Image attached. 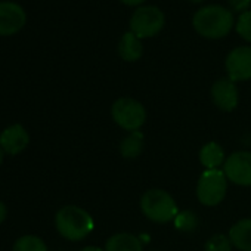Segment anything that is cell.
<instances>
[{
    "mask_svg": "<svg viewBox=\"0 0 251 251\" xmlns=\"http://www.w3.org/2000/svg\"><path fill=\"white\" fill-rule=\"evenodd\" d=\"M142 53H144V46H142L141 39L138 36H135L132 31L124 33L118 43L120 58L124 59L126 62H135V61L141 59Z\"/></svg>",
    "mask_w": 251,
    "mask_h": 251,
    "instance_id": "12",
    "label": "cell"
},
{
    "mask_svg": "<svg viewBox=\"0 0 251 251\" xmlns=\"http://www.w3.org/2000/svg\"><path fill=\"white\" fill-rule=\"evenodd\" d=\"M227 5L233 12H247L250 11V5H251V0H227Z\"/></svg>",
    "mask_w": 251,
    "mask_h": 251,
    "instance_id": "21",
    "label": "cell"
},
{
    "mask_svg": "<svg viewBox=\"0 0 251 251\" xmlns=\"http://www.w3.org/2000/svg\"><path fill=\"white\" fill-rule=\"evenodd\" d=\"M59 235L68 241H81L93 230L92 216L81 207L65 205L55 216Z\"/></svg>",
    "mask_w": 251,
    "mask_h": 251,
    "instance_id": "2",
    "label": "cell"
},
{
    "mask_svg": "<svg viewBox=\"0 0 251 251\" xmlns=\"http://www.w3.org/2000/svg\"><path fill=\"white\" fill-rule=\"evenodd\" d=\"M121 2L127 6H139L145 2V0H121Z\"/></svg>",
    "mask_w": 251,
    "mask_h": 251,
    "instance_id": "23",
    "label": "cell"
},
{
    "mask_svg": "<svg viewBox=\"0 0 251 251\" xmlns=\"http://www.w3.org/2000/svg\"><path fill=\"white\" fill-rule=\"evenodd\" d=\"M175 226L182 232H192L198 226V219L192 211H180L175 219Z\"/></svg>",
    "mask_w": 251,
    "mask_h": 251,
    "instance_id": "19",
    "label": "cell"
},
{
    "mask_svg": "<svg viewBox=\"0 0 251 251\" xmlns=\"http://www.w3.org/2000/svg\"><path fill=\"white\" fill-rule=\"evenodd\" d=\"M111 115L117 126L127 132H138L147 121L145 106L133 98H120L111 106Z\"/></svg>",
    "mask_w": 251,
    "mask_h": 251,
    "instance_id": "4",
    "label": "cell"
},
{
    "mask_svg": "<svg viewBox=\"0 0 251 251\" xmlns=\"http://www.w3.org/2000/svg\"><path fill=\"white\" fill-rule=\"evenodd\" d=\"M225 65L232 81L251 80V46H239L230 50Z\"/></svg>",
    "mask_w": 251,
    "mask_h": 251,
    "instance_id": "8",
    "label": "cell"
},
{
    "mask_svg": "<svg viewBox=\"0 0 251 251\" xmlns=\"http://www.w3.org/2000/svg\"><path fill=\"white\" fill-rule=\"evenodd\" d=\"M3 154H5V152H3V150L0 148V166H2V163H3Z\"/></svg>",
    "mask_w": 251,
    "mask_h": 251,
    "instance_id": "25",
    "label": "cell"
},
{
    "mask_svg": "<svg viewBox=\"0 0 251 251\" xmlns=\"http://www.w3.org/2000/svg\"><path fill=\"white\" fill-rule=\"evenodd\" d=\"M232 12L220 5H208L198 9L192 18L195 31L205 39H222L233 27Z\"/></svg>",
    "mask_w": 251,
    "mask_h": 251,
    "instance_id": "1",
    "label": "cell"
},
{
    "mask_svg": "<svg viewBox=\"0 0 251 251\" xmlns=\"http://www.w3.org/2000/svg\"><path fill=\"white\" fill-rule=\"evenodd\" d=\"M30 144V135L21 124H14L0 135V148L9 155L23 152Z\"/></svg>",
    "mask_w": 251,
    "mask_h": 251,
    "instance_id": "11",
    "label": "cell"
},
{
    "mask_svg": "<svg viewBox=\"0 0 251 251\" xmlns=\"http://www.w3.org/2000/svg\"><path fill=\"white\" fill-rule=\"evenodd\" d=\"M222 170L229 182L238 186H251V152L236 151L230 154Z\"/></svg>",
    "mask_w": 251,
    "mask_h": 251,
    "instance_id": "7",
    "label": "cell"
},
{
    "mask_svg": "<svg viewBox=\"0 0 251 251\" xmlns=\"http://www.w3.org/2000/svg\"><path fill=\"white\" fill-rule=\"evenodd\" d=\"M142 151H144V135L139 130L132 132L120 144V154L127 160L138 158L142 154Z\"/></svg>",
    "mask_w": 251,
    "mask_h": 251,
    "instance_id": "16",
    "label": "cell"
},
{
    "mask_svg": "<svg viewBox=\"0 0 251 251\" xmlns=\"http://www.w3.org/2000/svg\"><path fill=\"white\" fill-rule=\"evenodd\" d=\"M141 210L147 219L154 223H167L179 214L175 198L164 189H148L141 198Z\"/></svg>",
    "mask_w": 251,
    "mask_h": 251,
    "instance_id": "3",
    "label": "cell"
},
{
    "mask_svg": "<svg viewBox=\"0 0 251 251\" xmlns=\"http://www.w3.org/2000/svg\"><path fill=\"white\" fill-rule=\"evenodd\" d=\"M80 251H105V250H102V248H99V247H86V248H83V250H80Z\"/></svg>",
    "mask_w": 251,
    "mask_h": 251,
    "instance_id": "24",
    "label": "cell"
},
{
    "mask_svg": "<svg viewBox=\"0 0 251 251\" xmlns=\"http://www.w3.org/2000/svg\"><path fill=\"white\" fill-rule=\"evenodd\" d=\"M166 24L164 12L157 6H141L130 18V31L139 39L157 36Z\"/></svg>",
    "mask_w": 251,
    "mask_h": 251,
    "instance_id": "6",
    "label": "cell"
},
{
    "mask_svg": "<svg viewBox=\"0 0 251 251\" xmlns=\"http://www.w3.org/2000/svg\"><path fill=\"white\" fill-rule=\"evenodd\" d=\"M6 216H8V210H6V205L0 201V223H2L5 219H6Z\"/></svg>",
    "mask_w": 251,
    "mask_h": 251,
    "instance_id": "22",
    "label": "cell"
},
{
    "mask_svg": "<svg viewBox=\"0 0 251 251\" xmlns=\"http://www.w3.org/2000/svg\"><path fill=\"white\" fill-rule=\"evenodd\" d=\"M235 28H236V33L245 42L251 43V11H247V12H244V14H241L238 17Z\"/></svg>",
    "mask_w": 251,
    "mask_h": 251,
    "instance_id": "20",
    "label": "cell"
},
{
    "mask_svg": "<svg viewBox=\"0 0 251 251\" xmlns=\"http://www.w3.org/2000/svg\"><path fill=\"white\" fill-rule=\"evenodd\" d=\"M227 179L223 170H204L197 183V198L205 207L219 205L227 192Z\"/></svg>",
    "mask_w": 251,
    "mask_h": 251,
    "instance_id": "5",
    "label": "cell"
},
{
    "mask_svg": "<svg viewBox=\"0 0 251 251\" xmlns=\"http://www.w3.org/2000/svg\"><path fill=\"white\" fill-rule=\"evenodd\" d=\"M27 21L25 11L14 2H0V36L18 33Z\"/></svg>",
    "mask_w": 251,
    "mask_h": 251,
    "instance_id": "9",
    "label": "cell"
},
{
    "mask_svg": "<svg viewBox=\"0 0 251 251\" xmlns=\"http://www.w3.org/2000/svg\"><path fill=\"white\" fill-rule=\"evenodd\" d=\"M232 241L229 238V235H223V233H216L213 236H210L205 241L204 250L205 251H230L232 250Z\"/></svg>",
    "mask_w": 251,
    "mask_h": 251,
    "instance_id": "18",
    "label": "cell"
},
{
    "mask_svg": "<svg viewBox=\"0 0 251 251\" xmlns=\"http://www.w3.org/2000/svg\"><path fill=\"white\" fill-rule=\"evenodd\" d=\"M225 161V151L217 142H208L200 151V163L205 167V170H216L223 167Z\"/></svg>",
    "mask_w": 251,
    "mask_h": 251,
    "instance_id": "15",
    "label": "cell"
},
{
    "mask_svg": "<svg viewBox=\"0 0 251 251\" xmlns=\"http://www.w3.org/2000/svg\"><path fill=\"white\" fill-rule=\"evenodd\" d=\"M189 2H192V3H200V2H202V0H189Z\"/></svg>",
    "mask_w": 251,
    "mask_h": 251,
    "instance_id": "26",
    "label": "cell"
},
{
    "mask_svg": "<svg viewBox=\"0 0 251 251\" xmlns=\"http://www.w3.org/2000/svg\"><path fill=\"white\" fill-rule=\"evenodd\" d=\"M211 99L220 111H233L239 100V93L235 81H232L229 77L214 81V84L211 86Z\"/></svg>",
    "mask_w": 251,
    "mask_h": 251,
    "instance_id": "10",
    "label": "cell"
},
{
    "mask_svg": "<svg viewBox=\"0 0 251 251\" xmlns=\"http://www.w3.org/2000/svg\"><path fill=\"white\" fill-rule=\"evenodd\" d=\"M105 251H142L141 239L129 232H120L114 233L105 242Z\"/></svg>",
    "mask_w": 251,
    "mask_h": 251,
    "instance_id": "13",
    "label": "cell"
},
{
    "mask_svg": "<svg viewBox=\"0 0 251 251\" xmlns=\"http://www.w3.org/2000/svg\"><path fill=\"white\" fill-rule=\"evenodd\" d=\"M12 251H48V247L43 242V239H40L39 236L25 235L15 242Z\"/></svg>",
    "mask_w": 251,
    "mask_h": 251,
    "instance_id": "17",
    "label": "cell"
},
{
    "mask_svg": "<svg viewBox=\"0 0 251 251\" xmlns=\"http://www.w3.org/2000/svg\"><path fill=\"white\" fill-rule=\"evenodd\" d=\"M232 245L239 251H251V219H241L229 229Z\"/></svg>",
    "mask_w": 251,
    "mask_h": 251,
    "instance_id": "14",
    "label": "cell"
}]
</instances>
